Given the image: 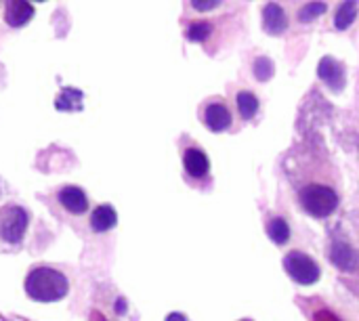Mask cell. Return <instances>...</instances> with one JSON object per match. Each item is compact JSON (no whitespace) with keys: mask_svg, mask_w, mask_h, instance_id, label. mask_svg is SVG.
Listing matches in <instances>:
<instances>
[{"mask_svg":"<svg viewBox=\"0 0 359 321\" xmlns=\"http://www.w3.org/2000/svg\"><path fill=\"white\" fill-rule=\"evenodd\" d=\"M69 290L67 278L61 271L50 267H36L29 271L25 280V292L29 299L38 303H55L61 301Z\"/></svg>","mask_w":359,"mask_h":321,"instance_id":"1","label":"cell"},{"mask_svg":"<svg viewBox=\"0 0 359 321\" xmlns=\"http://www.w3.org/2000/svg\"><path fill=\"white\" fill-rule=\"evenodd\" d=\"M255 71H257V78H259V80H267V78H271V74H273V65H271V61H269L267 57H259Z\"/></svg>","mask_w":359,"mask_h":321,"instance_id":"17","label":"cell"},{"mask_svg":"<svg viewBox=\"0 0 359 321\" xmlns=\"http://www.w3.org/2000/svg\"><path fill=\"white\" fill-rule=\"evenodd\" d=\"M328 11V4L326 2H311V4H305L301 6L299 11V21L301 23H311L313 19H318L320 15H324Z\"/></svg>","mask_w":359,"mask_h":321,"instance_id":"16","label":"cell"},{"mask_svg":"<svg viewBox=\"0 0 359 321\" xmlns=\"http://www.w3.org/2000/svg\"><path fill=\"white\" fill-rule=\"evenodd\" d=\"M32 2H46V0H32Z\"/></svg>","mask_w":359,"mask_h":321,"instance_id":"22","label":"cell"},{"mask_svg":"<svg viewBox=\"0 0 359 321\" xmlns=\"http://www.w3.org/2000/svg\"><path fill=\"white\" fill-rule=\"evenodd\" d=\"M116 223H118L116 210H114L111 206H107V204L97 206L95 212H93V217H90V227H93V231H97V233H105V231L114 229Z\"/></svg>","mask_w":359,"mask_h":321,"instance_id":"12","label":"cell"},{"mask_svg":"<svg viewBox=\"0 0 359 321\" xmlns=\"http://www.w3.org/2000/svg\"><path fill=\"white\" fill-rule=\"evenodd\" d=\"M166 321H187V317L181 315V313H170V315L166 317Z\"/></svg>","mask_w":359,"mask_h":321,"instance_id":"19","label":"cell"},{"mask_svg":"<svg viewBox=\"0 0 359 321\" xmlns=\"http://www.w3.org/2000/svg\"><path fill=\"white\" fill-rule=\"evenodd\" d=\"M236 107H238L240 118H242L244 122H248V120H252V118L257 116V111H259V99H257V95H255L252 90L242 88V90H238V95H236Z\"/></svg>","mask_w":359,"mask_h":321,"instance_id":"13","label":"cell"},{"mask_svg":"<svg viewBox=\"0 0 359 321\" xmlns=\"http://www.w3.org/2000/svg\"><path fill=\"white\" fill-rule=\"evenodd\" d=\"M27 223H29V214L21 206L17 204L4 206L0 210V240L6 244L21 242L27 231Z\"/></svg>","mask_w":359,"mask_h":321,"instance_id":"3","label":"cell"},{"mask_svg":"<svg viewBox=\"0 0 359 321\" xmlns=\"http://www.w3.org/2000/svg\"><path fill=\"white\" fill-rule=\"evenodd\" d=\"M267 235L271 238V242L276 244H286L290 238V227L284 219H271L267 225Z\"/></svg>","mask_w":359,"mask_h":321,"instance_id":"15","label":"cell"},{"mask_svg":"<svg viewBox=\"0 0 359 321\" xmlns=\"http://www.w3.org/2000/svg\"><path fill=\"white\" fill-rule=\"evenodd\" d=\"M358 11H359V2L358 0H345L334 17V27L337 29H349L355 19H358Z\"/></svg>","mask_w":359,"mask_h":321,"instance_id":"14","label":"cell"},{"mask_svg":"<svg viewBox=\"0 0 359 321\" xmlns=\"http://www.w3.org/2000/svg\"><path fill=\"white\" fill-rule=\"evenodd\" d=\"M316 321H339L330 311H320L318 315H316Z\"/></svg>","mask_w":359,"mask_h":321,"instance_id":"18","label":"cell"},{"mask_svg":"<svg viewBox=\"0 0 359 321\" xmlns=\"http://www.w3.org/2000/svg\"><path fill=\"white\" fill-rule=\"evenodd\" d=\"M246 0H185V13L191 17L231 15L244 6Z\"/></svg>","mask_w":359,"mask_h":321,"instance_id":"6","label":"cell"},{"mask_svg":"<svg viewBox=\"0 0 359 321\" xmlns=\"http://www.w3.org/2000/svg\"><path fill=\"white\" fill-rule=\"evenodd\" d=\"M34 17L32 0H6L4 2V21L11 27H23Z\"/></svg>","mask_w":359,"mask_h":321,"instance_id":"8","label":"cell"},{"mask_svg":"<svg viewBox=\"0 0 359 321\" xmlns=\"http://www.w3.org/2000/svg\"><path fill=\"white\" fill-rule=\"evenodd\" d=\"M288 15H286V11L280 6V4H267L265 8H263V27H265V32L267 34H273V36H278V34H282L286 27H288Z\"/></svg>","mask_w":359,"mask_h":321,"instance_id":"10","label":"cell"},{"mask_svg":"<svg viewBox=\"0 0 359 321\" xmlns=\"http://www.w3.org/2000/svg\"><path fill=\"white\" fill-rule=\"evenodd\" d=\"M299 202L316 219H328L339 208V196L330 185L324 183H307L299 189Z\"/></svg>","mask_w":359,"mask_h":321,"instance_id":"2","label":"cell"},{"mask_svg":"<svg viewBox=\"0 0 359 321\" xmlns=\"http://www.w3.org/2000/svg\"><path fill=\"white\" fill-rule=\"evenodd\" d=\"M242 321H250V320H242Z\"/></svg>","mask_w":359,"mask_h":321,"instance_id":"23","label":"cell"},{"mask_svg":"<svg viewBox=\"0 0 359 321\" xmlns=\"http://www.w3.org/2000/svg\"><path fill=\"white\" fill-rule=\"evenodd\" d=\"M57 198H59V204H61L67 212H72V214H84V212L88 210V198H86V193H84L80 187H76V185H65V187H61Z\"/></svg>","mask_w":359,"mask_h":321,"instance_id":"9","label":"cell"},{"mask_svg":"<svg viewBox=\"0 0 359 321\" xmlns=\"http://www.w3.org/2000/svg\"><path fill=\"white\" fill-rule=\"evenodd\" d=\"M126 305H124V301H118V313H124L126 309H124Z\"/></svg>","mask_w":359,"mask_h":321,"instance_id":"20","label":"cell"},{"mask_svg":"<svg viewBox=\"0 0 359 321\" xmlns=\"http://www.w3.org/2000/svg\"><path fill=\"white\" fill-rule=\"evenodd\" d=\"M200 120L212 132L231 130V124H233L231 109H229L227 101L221 99V97H210L208 101L202 103V107H200Z\"/></svg>","mask_w":359,"mask_h":321,"instance_id":"4","label":"cell"},{"mask_svg":"<svg viewBox=\"0 0 359 321\" xmlns=\"http://www.w3.org/2000/svg\"><path fill=\"white\" fill-rule=\"evenodd\" d=\"M93 321H105V320H103V315H101V313H93Z\"/></svg>","mask_w":359,"mask_h":321,"instance_id":"21","label":"cell"},{"mask_svg":"<svg viewBox=\"0 0 359 321\" xmlns=\"http://www.w3.org/2000/svg\"><path fill=\"white\" fill-rule=\"evenodd\" d=\"M330 259H332V263H334L339 269H343V271H353V269H358L359 265V254L349 246V244H345V242H337V244L332 246Z\"/></svg>","mask_w":359,"mask_h":321,"instance_id":"11","label":"cell"},{"mask_svg":"<svg viewBox=\"0 0 359 321\" xmlns=\"http://www.w3.org/2000/svg\"><path fill=\"white\" fill-rule=\"evenodd\" d=\"M284 269H286V273H288L294 282H299V284H303V286L316 284V282L320 280V275H322L318 263H316L311 257H307L305 252H299V250H292V252L286 254V259H284Z\"/></svg>","mask_w":359,"mask_h":321,"instance_id":"5","label":"cell"},{"mask_svg":"<svg viewBox=\"0 0 359 321\" xmlns=\"http://www.w3.org/2000/svg\"><path fill=\"white\" fill-rule=\"evenodd\" d=\"M183 168L191 179H206L210 175V160L200 145L189 143L183 149Z\"/></svg>","mask_w":359,"mask_h":321,"instance_id":"7","label":"cell"}]
</instances>
